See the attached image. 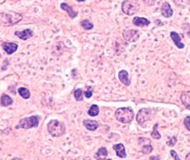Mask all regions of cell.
Returning <instances> with one entry per match:
<instances>
[{
  "label": "cell",
  "mask_w": 190,
  "mask_h": 160,
  "mask_svg": "<svg viewBox=\"0 0 190 160\" xmlns=\"http://www.w3.org/2000/svg\"><path fill=\"white\" fill-rule=\"evenodd\" d=\"M47 130L48 132L53 138H59L65 133L66 128L63 123L53 119L49 121L47 124Z\"/></svg>",
  "instance_id": "obj_1"
},
{
  "label": "cell",
  "mask_w": 190,
  "mask_h": 160,
  "mask_svg": "<svg viewBox=\"0 0 190 160\" xmlns=\"http://www.w3.org/2000/svg\"><path fill=\"white\" fill-rule=\"evenodd\" d=\"M115 116L118 122L122 124H128L132 122L134 119V112L129 107H122L116 109Z\"/></svg>",
  "instance_id": "obj_2"
},
{
  "label": "cell",
  "mask_w": 190,
  "mask_h": 160,
  "mask_svg": "<svg viewBox=\"0 0 190 160\" xmlns=\"http://www.w3.org/2000/svg\"><path fill=\"white\" fill-rule=\"evenodd\" d=\"M22 20V15L12 12L10 13L0 14V24L3 26L15 25Z\"/></svg>",
  "instance_id": "obj_3"
},
{
  "label": "cell",
  "mask_w": 190,
  "mask_h": 160,
  "mask_svg": "<svg viewBox=\"0 0 190 160\" xmlns=\"http://www.w3.org/2000/svg\"><path fill=\"white\" fill-rule=\"evenodd\" d=\"M40 122V117L38 115H32L31 117H26L21 119L16 126V129H30L32 128H37Z\"/></svg>",
  "instance_id": "obj_4"
},
{
  "label": "cell",
  "mask_w": 190,
  "mask_h": 160,
  "mask_svg": "<svg viewBox=\"0 0 190 160\" xmlns=\"http://www.w3.org/2000/svg\"><path fill=\"white\" fill-rule=\"evenodd\" d=\"M140 8V5L136 0H125L122 3V11L126 15H135Z\"/></svg>",
  "instance_id": "obj_5"
},
{
  "label": "cell",
  "mask_w": 190,
  "mask_h": 160,
  "mask_svg": "<svg viewBox=\"0 0 190 160\" xmlns=\"http://www.w3.org/2000/svg\"><path fill=\"white\" fill-rule=\"evenodd\" d=\"M151 116V109H141L136 115V121L140 126L145 127V123L150 120Z\"/></svg>",
  "instance_id": "obj_6"
},
{
  "label": "cell",
  "mask_w": 190,
  "mask_h": 160,
  "mask_svg": "<svg viewBox=\"0 0 190 160\" xmlns=\"http://www.w3.org/2000/svg\"><path fill=\"white\" fill-rule=\"evenodd\" d=\"M122 36L129 43H134L139 38V32L137 30H125L122 32Z\"/></svg>",
  "instance_id": "obj_7"
},
{
  "label": "cell",
  "mask_w": 190,
  "mask_h": 160,
  "mask_svg": "<svg viewBox=\"0 0 190 160\" xmlns=\"http://www.w3.org/2000/svg\"><path fill=\"white\" fill-rule=\"evenodd\" d=\"M2 47H3V50L6 52L8 55H12L14 52H16L18 48V46L15 43H3L2 44Z\"/></svg>",
  "instance_id": "obj_8"
},
{
  "label": "cell",
  "mask_w": 190,
  "mask_h": 160,
  "mask_svg": "<svg viewBox=\"0 0 190 160\" xmlns=\"http://www.w3.org/2000/svg\"><path fill=\"white\" fill-rule=\"evenodd\" d=\"M161 14L164 17L169 18L173 15V11L170 6V3L167 2H164L161 6Z\"/></svg>",
  "instance_id": "obj_9"
},
{
  "label": "cell",
  "mask_w": 190,
  "mask_h": 160,
  "mask_svg": "<svg viewBox=\"0 0 190 160\" xmlns=\"http://www.w3.org/2000/svg\"><path fill=\"white\" fill-rule=\"evenodd\" d=\"M15 35L22 40H27L33 36V31L31 29H26L23 31H15Z\"/></svg>",
  "instance_id": "obj_10"
},
{
  "label": "cell",
  "mask_w": 190,
  "mask_h": 160,
  "mask_svg": "<svg viewBox=\"0 0 190 160\" xmlns=\"http://www.w3.org/2000/svg\"><path fill=\"white\" fill-rule=\"evenodd\" d=\"M118 77L120 82L125 86H126V87H129L131 84V80L129 77V73L126 70H122V71L119 72Z\"/></svg>",
  "instance_id": "obj_11"
},
{
  "label": "cell",
  "mask_w": 190,
  "mask_h": 160,
  "mask_svg": "<svg viewBox=\"0 0 190 160\" xmlns=\"http://www.w3.org/2000/svg\"><path fill=\"white\" fill-rule=\"evenodd\" d=\"M113 148L116 151V153L118 157L121 158V159H124V158L126 157L127 155L126 153V148L122 143L115 144V145H113Z\"/></svg>",
  "instance_id": "obj_12"
},
{
  "label": "cell",
  "mask_w": 190,
  "mask_h": 160,
  "mask_svg": "<svg viewBox=\"0 0 190 160\" xmlns=\"http://www.w3.org/2000/svg\"><path fill=\"white\" fill-rule=\"evenodd\" d=\"M170 37H171L173 43H174L178 49H183L185 47V44L181 42V37L177 32H175V31L170 32Z\"/></svg>",
  "instance_id": "obj_13"
},
{
  "label": "cell",
  "mask_w": 190,
  "mask_h": 160,
  "mask_svg": "<svg viewBox=\"0 0 190 160\" xmlns=\"http://www.w3.org/2000/svg\"><path fill=\"white\" fill-rule=\"evenodd\" d=\"M132 23L134 24V25L137 26V27H143L148 26L151 24V22L147 18H145V17H136L133 18Z\"/></svg>",
  "instance_id": "obj_14"
},
{
  "label": "cell",
  "mask_w": 190,
  "mask_h": 160,
  "mask_svg": "<svg viewBox=\"0 0 190 160\" xmlns=\"http://www.w3.org/2000/svg\"><path fill=\"white\" fill-rule=\"evenodd\" d=\"M83 124H84L85 127L86 128L88 131H96L99 126L98 122H97V121L88 120V119H87V120H84V122H83Z\"/></svg>",
  "instance_id": "obj_15"
},
{
  "label": "cell",
  "mask_w": 190,
  "mask_h": 160,
  "mask_svg": "<svg viewBox=\"0 0 190 160\" xmlns=\"http://www.w3.org/2000/svg\"><path fill=\"white\" fill-rule=\"evenodd\" d=\"M60 8H61L63 10H64V11H66L68 15H69V17H72V18H74V17H77L78 12H74V10L72 9V7L69 6L68 4H66V3L65 2L61 3V4H60Z\"/></svg>",
  "instance_id": "obj_16"
},
{
  "label": "cell",
  "mask_w": 190,
  "mask_h": 160,
  "mask_svg": "<svg viewBox=\"0 0 190 160\" xmlns=\"http://www.w3.org/2000/svg\"><path fill=\"white\" fill-rule=\"evenodd\" d=\"M0 104H1L2 106L8 107L13 104V99L8 95L4 94L2 95L1 97H0Z\"/></svg>",
  "instance_id": "obj_17"
},
{
  "label": "cell",
  "mask_w": 190,
  "mask_h": 160,
  "mask_svg": "<svg viewBox=\"0 0 190 160\" xmlns=\"http://www.w3.org/2000/svg\"><path fill=\"white\" fill-rule=\"evenodd\" d=\"M107 156H108V152L106 148H105V147H100L95 155V158L96 159H99V160L106 159Z\"/></svg>",
  "instance_id": "obj_18"
},
{
  "label": "cell",
  "mask_w": 190,
  "mask_h": 160,
  "mask_svg": "<svg viewBox=\"0 0 190 160\" xmlns=\"http://www.w3.org/2000/svg\"><path fill=\"white\" fill-rule=\"evenodd\" d=\"M18 94L22 98H24V99H28L31 96V93H30L29 90L26 87H19L18 90Z\"/></svg>",
  "instance_id": "obj_19"
},
{
  "label": "cell",
  "mask_w": 190,
  "mask_h": 160,
  "mask_svg": "<svg viewBox=\"0 0 190 160\" xmlns=\"http://www.w3.org/2000/svg\"><path fill=\"white\" fill-rule=\"evenodd\" d=\"M99 112H100V110H99L98 105H96V104H93L91 105V106H90L89 110H88V113L90 116H92V117H95V116L98 115Z\"/></svg>",
  "instance_id": "obj_20"
},
{
  "label": "cell",
  "mask_w": 190,
  "mask_h": 160,
  "mask_svg": "<svg viewBox=\"0 0 190 160\" xmlns=\"http://www.w3.org/2000/svg\"><path fill=\"white\" fill-rule=\"evenodd\" d=\"M181 100H182L183 105H185L186 107H187L190 109V94H186V93H182V95H181Z\"/></svg>",
  "instance_id": "obj_21"
},
{
  "label": "cell",
  "mask_w": 190,
  "mask_h": 160,
  "mask_svg": "<svg viewBox=\"0 0 190 160\" xmlns=\"http://www.w3.org/2000/svg\"><path fill=\"white\" fill-rule=\"evenodd\" d=\"M80 24L86 31H89V30H91L94 27V24L91 22H90L89 20H88V19H85V20L81 21Z\"/></svg>",
  "instance_id": "obj_22"
},
{
  "label": "cell",
  "mask_w": 190,
  "mask_h": 160,
  "mask_svg": "<svg viewBox=\"0 0 190 160\" xmlns=\"http://www.w3.org/2000/svg\"><path fill=\"white\" fill-rule=\"evenodd\" d=\"M157 127H158V124H155V125L153 127V131L151 133V137L153 138L159 140V139L161 138V135L157 131Z\"/></svg>",
  "instance_id": "obj_23"
},
{
  "label": "cell",
  "mask_w": 190,
  "mask_h": 160,
  "mask_svg": "<svg viewBox=\"0 0 190 160\" xmlns=\"http://www.w3.org/2000/svg\"><path fill=\"white\" fill-rule=\"evenodd\" d=\"M74 96L77 101H81V100H83L82 90L80 88L76 89L74 91Z\"/></svg>",
  "instance_id": "obj_24"
},
{
  "label": "cell",
  "mask_w": 190,
  "mask_h": 160,
  "mask_svg": "<svg viewBox=\"0 0 190 160\" xmlns=\"http://www.w3.org/2000/svg\"><path fill=\"white\" fill-rule=\"evenodd\" d=\"M152 150H153V147H152L150 144H149V145L145 144V145L143 146L141 152H142L144 154H149L150 153L152 152Z\"/></svg>",
  "instance_id": "obj_25"
},
{
  "label": "cell",
  "mask_w": 190,
  "mask_h": 160,
  "mask_svg": "<svg viewBox=\"0 0 190 160\" xmlns=\"http://www.w3.org/2000/svg\"><path fill=\"white\" fill-rule=\"evenodd\" d=\"M84 94H85V97L88 98V99H89V98L91 97L92 95H93V88H92L91 87H88V90L85 91Z\"/></svg>",
  "instance_id": "obj_26"
},
{
  "label": "cell",
  "mask_w": 190,
  "mask_h": 160,
  "mask_svg": "<svg viewBox=\"0 0 190 160\" xmlns=\"http://www.w3.org/2000/svg\"><path fill=\"white\" fill-rule=\"evenodd\" d=\"M184 125L188 131H190V116H187L184 119Z\"/></svg>",
  "instance_id": "obj_27"
},
{
  "label": "cell",
  "mask_w": 190,
  "mask_h": 160,
  "mask_svg": "<svg viewBox=\"0 0 190 160\" xmlns=\"http://www.w3.org/2000/svg\"><path fill=\"white\" fill-rule=\"evenodd\" d=\"M176 143H177V138L176 137H173L169 141L167 142V144L169 147H173L175 145Z\"/></svg>",
  "instance_id": "obj_28"
},
{
  "label": "cell",
  "mask_w": 190,
  "mask_h": 160,
  "mask_svg": "<svg viewBox=\"0 0 190 160\" xmlns=\"http://www.w3.org/2000/svg\"><path fill=\"white\" fill-rule=\"evenodd\" d=\"M170 155H171L172 158H173L175 160H180V156H178V154L177 153V152H176L175 150H173V149L170 150Z\"/></svg>",
  "instance_id": "obj_29"
},
{
  "label": "cell",
  "mask_w": 190,
  "mask_h": 160,
  "mask_svg": "<svg viewBox=\"0 0 190 160\" xmlns=\"http://www.w3.org/2000/svg\"><path fill=\"white\" fill-rule=\"evenodd\" d=\"M145 2V4L148 5V6H153L156 3V0H142Z\"/></svg>",
  "instance_id": "obj_30"
},
{
  "label": "cell",
  "mask_w": 190,
  "mask_h": 160,
  "mask_svg": "<svg viewBox=\"0 0 190 160\" xmlns=\"http://www.w3.org/2000/svg\"><path fill=\"white\" fill-rule=\"evenodd\" d=\"M186 160H190V153H189L186 156Z\"/></svg>",
  "instance_id": "obj_31"
},
{
  "label": "cell",
  "mask_w": 190,
  "mask_h": 160,
  "mask_svg": "<svg viewBox=\"0 0 190 160\" xmlns=\"http://www.w3.org/2000/svg\"><path fill=\"white\" fill-rule=\"evenodd\" d=\"M77 2H84L85 0H76Z\"/></svg>",
  "instance_id": "obj_32"
}]
</instances>
